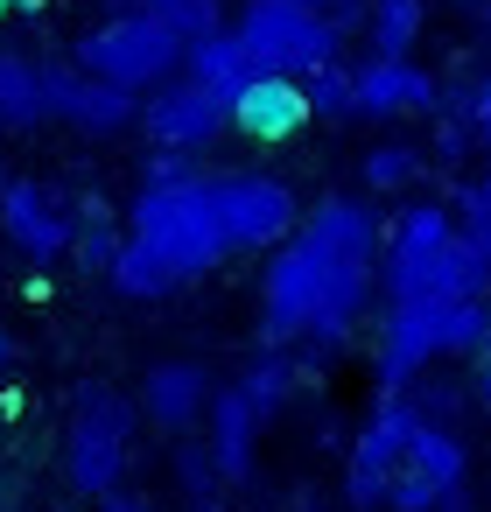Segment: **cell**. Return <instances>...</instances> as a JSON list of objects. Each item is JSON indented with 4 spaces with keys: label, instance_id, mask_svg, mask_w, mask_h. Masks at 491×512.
Segmentation results:
<instances>
[{
    "label": "cell",
    "instance_id": "10",
    "mask_svg": "<svg viewBox=\"0 0 491 512\" xmlns=\"http://www.w3.org/2000/svg\"><path fill=\"white\" fill-rule=\"evenodd\" d=\"M134 134H148V148L204 155L211 141H225V134H232V99H218L211 85H197V78H183V71H176L169 85H155V92L141 99Z\"/></svg>",
    "mask_w": 491,
    "mask_h": 512
},
{
    "label": "cell",
    "instance_id": "20",
    "mask_svg": "<svg viewBox=\"0 0 491 512\" xmlns=\"http://www.w3.org/2000/svg\"><path fill=\"white\" fill-rule=\"evenodd\" d=\"M358 29L372 36V57H414V43L428 36V0H372Z\"/></svg>",
    "mask_w": 491,
    "mask_h": 512
},
{
    "label": "cell",
    "instance_id": "31",
    "mask_svg": "<svg viewBox=\"0 0 491 512\" xmlns=\"http://www.w3.org/2000/svg\"><path fill=\"white\" fill-rule=\"evenodd\" d=\"M92 512H155V505H148L141 491H113V498H99Z\"/></svg>",
    "mask_w": 491,
    "mask_h": 512
},
{
    "label": "cell",
    "instance_id": "18",
    "mask_svg": "<svg viewBox=\"0 0 491 512\" xmlns=\"http://www.w3.org/2000/svg\"><path fill=\"white\" fill-rule=\"evenodd\" d=\"M183 78L211 85L218 99H239V92L260 78V64L246 57V43H239L232 29H218V36H204V43H183Z\"/></svg>",
    "mask_w": 491,
    "mask_h": 512
},
{
    "label": "cell",
    "instance_id": "36",
    "mask_svg": "<svg viewBox=\"0 0 491 512\" xmlns=\"http://www.w3.org/2000/svg\"><path fill=\"white\" fill-rule=\"evenodd\" d=\"M36 8H43V0H15V15H36Z\"/></svg>",
    "mask_w": 491,
    "mask_h": 512
},
{
    "label": "cell",
    "instance_id": "1",
    "mask_svg": "<svg viewBox=\"0 0 491 512\" xmlns=\"http://www.w3.org/2000/svg\"><path fill=\"white\" fill-rule=\"evenodd\" d=\"M372 295H379V211L337 190V197H316L295 239L267 253L253 288V323H260V344L274 351L337 358L372 323Z\"/></svg>",
    "mask_w": 491,
    "mask_h": 512
},
{
    "label": "cell",
    "instance_id": "6",
    "mask_svg": "<svg viewBox=\"0 0 491 512\" xmlns=\"http://www.w3.org/2000/svg\"><path fill=\"white\" fill-rule=\"evenodd\" d=\"M232 36L274 78H309L323 64H344V50H351V29L295 8V0H239V8H232Z\"/></svg>",
    "mask_w": 491,
    "mask_h": 512
},
{
    "label": "cell",
    "instance_id": "30",
    "mask_svg": "<svg viewBox=\"0 0 491 512\" xmlns=\"http://www.w3.org/2000/svg\"><path fill=\"white\" fill-rule=\"evenodd\" d=\"M470 148H477V134H470L463 120H442V127H435V162H463Z\"/></svg>",
    "mask_w": 491,
    "mask_h": 512
},
{
    "label": "cell",
    "instance_id": "26",
    "mask_svg": "<svg viewBox=\"0 0 491 512\" xmlns=\"http://www.w3.org/2000/svg\"><path fill=\"white\" fill-rule=\"evenodd\" d=\"M302 99H309V120H351V64H323L302 78Z\"/></svg>",
    "mask_w": 491,
    "mask_h": 512
},
{
    "label": "cell",
    "instance_id": "23",
    "mask_svg": "<svg viewBox=\"0 0 491 512\" xmlns=\"http://www.w3.org/2000/svg\"><path fill=\"white\" fill-rule=\"evenodd\" d=\"M106 288H113L120 302H162V295H176L183 281H176L148 246H134V239H127V246L113 253V267H106Z\"/></svg>",
    "mask_w": 491,
    "mask_h": 512
},
{
    "label": "cell",
    "instance_id": "29",
    "mask_svg": "<svg viewBox=\"0 0 491 512\" xmlns=\"http://www.w3.org/2000/svg\"><path fill=\"white\" fill-rule=\"evenodd\" d=\"M295 8H309V15H323V22H337V29H351V36H358V22H365L372 0H295Z\"/></svg>",
    "mask_w": 491,
    "mask_h": 512
},
{
    "label": "cell",
    "instance_id": "4",
    "mask_svg": "<svg viewBox=\"0 0 491 512\" xmlns=\"http://www.w3.org/2000/svg\"><path fill=\"white\" fill-rule=\"evenodd\" d=\"M127 239L148 246L176 281H204L232 260L225 246V225H218V204H211V176H183V183H141L134 204H127Z\"/></svg>",
    "mask_w": 491,
    "mask_h": 512
},
{
    "label": "cell",
    "instance_id": "24",
    "mask_svg": "<svg viewBox=\"0 0 491 512\" xmlns=\"http://www.w3.org/2000/svg\"><path fill=\"white\" fill-rule=\"evenodd\" d=\"M141 15H155L176 43H204V36L232 29V8H225V0H141Z\"/></svg>",
    "mask_w": 491,
    "mask_h": 512
},
{
    "label": "cell",
    "instance_id": "35",
    "mask_svg": "<svg viewBox=\"0 0 491 512\" xmlns=\"http://www.w3.org/2000/svg\"><path fill=\"white\" fill-rule=\"evenodd\" d=\"M477 92H484V113H491V71H484V78H477Z\"/></svg>",
    "mask_w": 491,
    "mask_h": 512
},
{
    "label": "cell",
    "instance_id": "13",
    "mask_svg": "<svg viewBox=\"0 0 491 512\" xmlns=\"http://www.w3.org/2000/svg\"><path fill=\"white\" fill-rule=\"evenodd\" d=\"M442 113V78L414 57H365L351 64V120H414Z\"/></svg>",
    "mask_w": 491,
    "mask_h": 512
},
{
    "label": "cell",
    "instance_id": "2",
    "mask_svg": "<svg viewBox=\"0 0 491 512\" xmlns=\"http://www.w3.org/2000/svg\"><path fill=\"white\" fill-rule=\"evenodd\" d=\"M491 344V295H407L372 323V386L407 393L442 358H477Z\"/></svg>",
    "mask_w": 491,
    "mask_h": 512
},
{
    "label": "cell",
    "instance_id": "21",
    "mask_svg": "<svg viewBox=\"0 0 491 512\" xmlns=\"http://www.w3.org/2000/svg\"><path fill=\"white\" fill-rule=\"evenodd\" d=\"M428 176V148H414V141H372L365 155H358V183L372 190V197H400V190H414Z\"/></svg>",
    "mask_w": 491,
    "mask_h": 512
},
{
    "label": "cell",
    "instance_id": "9",
    "mask_svg": "<svg viewBox=\"0 0 491 512\" xmlns=\"http://www.w3.org/2000/svg\"><path fill=\"white\" fill-rule=\"evenodd\" d=\"M421 414L428 407L407 400V393H379L372 400V414H365V428H358V442L344 456V505L351 512H379L386 505V484L407 470V449H414Z\"/></svg>",
    "mask_w": 491,
    "mask_h": 512
},
{
    "label": "cell",
    "instance_id": "5",
    "mask_svg": "<svg viewBox=\"0 0 491 512\" xmlns=\"http://www.w3.org/2000/svg\"><path fill=\"white\" fill-rule=\"evenodd\" d=\"M134 428H141V407L134 393L106 386V379H85L71 393V414H64V442H57V470H64V491L71 498H113L127 491V470H134Z\"/></svg>",
    "mask_w": 491,
    "mask_h": 512
},
{
    "label": "cell",
    "instance_id": "11",
    "mask_svg": "<svg viewBox=\"0 0 491 512\" xmlns=\"http://www.w3.org/2000/svg\"><path fill=\"white\" fill-rule=\"evenodd\" d=\"M0 239L22 260H64L78 239V197H64L43 176H8L0 183Z\"/></svg>",
    "mask_w": 491,
    "mask_h": 512
},
{
    "label": "cell",
    "instance_id": "37",
    "mask_svg": "<svg viewBox=\"0 0 491 512\" xmlns=\"http://www.w3.org/2000/svg\"><path fill=\"white\" fill-rule=\"evenodd\" d=\"M0 15H15V0H0Z\"/></svg>",
    "mask_w": 491,
    "mask_h": 512
},
{
    "label": "cell",
    "instance_id": "16",
    "mask_svg": "<svg viewBox=\"0 0 491 512\" xmlns=\"http://www.w3.org/2000/svg\"><path fill=\"white\" fill-rule=\"evenodd\" d=\"M309 127V99H302V78H274L260 71L239 99H232V134H246L253 148H281Z\"/></svg>",
    "mask_w": 491,
    "mask_h": 512
},
{
    "label": "cell",
    "instance_id": "12",
    "mask_svg": "<svg viewBox=\"0 0 491 512\" xmlns=\"http://www.w3.org/2000/svg\"><path fill=\"white\" fill-rule=\"evenodd\" d=\"M211 393H218V379H211L204 358H148V365H141V386H134V407H141V421H148L155 435L183 442V435L204 428Z\"/></svg>",
    "mask_w": 491,
    "mask_h": 512
},
{
    "label": "cell",
    "instance_id": "3",
    "mask_svg": "<svg viewBox=\"0 0 491 512\" xmlns=\"http://www.w3.org/2000/svg\"><path fill=\"white\" fill-rule=\"evenodd\" d=\"M379 295H491V260L456 239L449 204L414 197L379 218Z\"/></svg>",
    "mask_w": 491,
    "mask_h": 512
},
{
    "label": "cell",
    "instance_id": "25",
    "mask_svg": "<svg viewBox=\"0 0 491 512\" xmlns=\"http://www.w3.org/2000/svg\"><path fill=\"white\" fill-rule=\"evenodd\" d=\"M449 225H456V239H463L470 253L491 260V169L456 183V197H449Z\"/></svg>",
    "mask_w": 491,
    "mask_h": 512
},
{
    "label": "cell",
    "instance_id": "32",
    "mask_svg": "<svg viewBox=\"0 0 491 512\" xmlns=\"http://www.w3.org/2000/svg\"><path fill=\"white\" fill-rule=\"evenodd\" d=\"M470 386H477V400L491 407V344H484V351L470 358Z\"/></svg>",
    "mask_w": 491,
    "mask_h": 512
},
{
    "label": "cell",
    "instance_id": "14",
    "mask_svg": "<svg viewBox=\"0 0 491 512\" xmlns=\"http://www.w3.org/2000/svg\"><path fill=\"white\" fill-rule=\"evenodd\" d=\"M50 120L71 127V134L106 141V134H127L141 120V99L106 85V78H85L78 64H50Z\"/></svg>",
    "mask_w": 491,
    "mask_h": 512
},
{
    "label": "cell",
    "instance_id": "33",
    "mask_svg": "<svg viewBox=\"0 0 491 512\" xmlns=\"http://www.w3.org/2000/svg\"><path fill=\"white\" fill-rule=\"evenodd\" d=\"M435 512H484V505H477V498H470V491H449V498H442V505H435Z\"/></svg>",
    "mask_w": 491,
    "mask_h": 512
},
{
    "label": "cell",
    "instance_id": "8",
    "mask_svg": "<svg viewBox=\"0 0 491 512\" xmlns=\"http://www.w3.org/2000/svg\"><path fill=\"white\" fill-rule=\"evenodd\" d=\"M204 176H211V204H218L232 260L239 253H274L281 239H295L302 197L281 176H267V169H204Z\"/></svg>",
    "mask_w": 491,
    "mask_h": 512
},
{
    "label": "cell",
    "instance_id": "19",
    "mask_svg": "<svg viewBox=\"0 0 491 512\" xmlns=\"http://www.w3.org/2000/svg\"><path fill=\"white\" fill-rule=\"evenodd\" d=\"M239 393H246V407L260 414V421H274L288 400H295V386H302V365H295V351H274V344H260L246 365H239V379H232Z\"/></svg>",
    "mask_w": 491,
    "mask_h": 512
},
{
    "label": "cell",
    "instance_id": "17",
    "mask_svg": "<svg viewBox=\"0 0 491 512\" xmlns=\"http://www.w3.org/2000/svg\"><path fill=\"white\" fill-rule=\"evenodd\" d=\"M50 127V64L0 50V134H36Z\"/></svg>",
    "mask_w": 491,
    "mask_h": 512
},
{
    "label": "cell",
    "instance_id": "28",
    "mask_svg": "<svg viewBox=\"0 0 491 512\" xmlns=\"http://www.w3.org/2000/svg\"><path fill=\"white\" fill-rule=\"evenodd\" d=\"M204 162L197 155H176V148H148V162H141V183H183V176H197Z\"/></svg>",
    "mask_w": 491,
    "mask_h": 512
},
{
    "label": "cell",
    "instance_id": "15",
    "mask_svg": "<svg viewBox=\"0 0 491 512\" xmlns=\"http://www.w3.org/2000/svg\"><path fill=\"white\" fill-rule=\"evenodd\" d=\"M260 435H267V421L246 407V393H239V386H218V393H211V414H204V428H197V442H204L218 484H246V477L260 470Z\"/></svg>",
    "mask_w": 491,
    "mask_h": 512
},
{
    "label": "cell",
    "instance_id": "34",
    "mask_svg": "<svg viewBox=\"0 0 491 512\" xmlns=\"http://www.w3.org/2000/svg\"><path fill=\"white\" fill-rule=\"evenodd\" d=\"M190 512H225V505H218V498H197V505H190Z\"/></svg>",
    "mask_w": 491,
    "mask_h": 512
},
{
    "label": "cell",
    "instance_id": "7",
    "mask_svg": "<svg viewBox=\"0 0 491 512\" xmlns=\"http://www.w3.org/2000/svg\"><path fill=\"white\" fill-rule=\"evenodd\" d=\"M71 64H78L85 78H106V85L134 92V99H148L155 85H169V78L183 71V43H176L155 15L127 8V15H106L99 29H85V36L71 43Z\"/></svg>",
    "mask_w": 491,
    "mask_h": 512
},
{
    "label": "cell",
    "instance_id": "22",
    "mask_svg": "<svg viewBox=\"0 0 491 512\" xmlns=\"http://www.w3.org/2000/svg\"><path fill=\"white\" fill-rule=\"evenodd\" d=\"M120 246H127V225L106 211V197H99V190L78 197V239H71V260H78L85 274H106Z\"/></svg>",
    "mask_w": 491,
    "mask_h": 512
},
{
    "label": "cell",
    "instance_id": "27",
    "mask_svg": "<svg viewBox=\"0 0 491 512\" xmlns=\"http://www.w3.org/2000/svg\"><path fill=\"white\" fill-rule=\"evenodd\" d=\"M176 491H183L190 505L218 491V470H211V456H204V442H197V435H183V442H176Z\"/></svg>",
    "mask_w": 491,
    "mask_h": 512
}]
</instances>
